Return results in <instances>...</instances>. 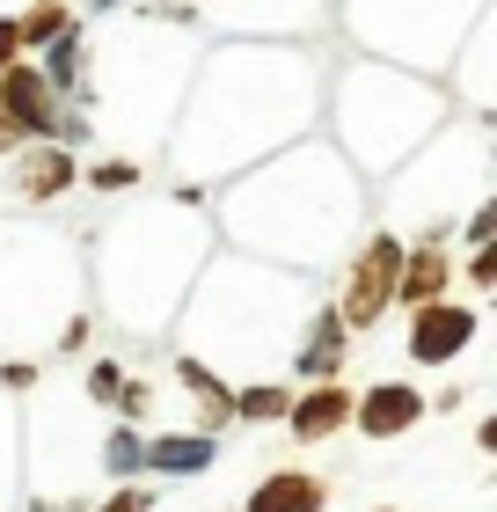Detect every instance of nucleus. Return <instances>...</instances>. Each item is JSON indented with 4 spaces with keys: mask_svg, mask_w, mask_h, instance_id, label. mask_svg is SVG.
I'll list each match as a JSON object with an SVG mask.
<instances>
[{
    "mask_svg": "<svg viewBox=\"0 0 497 512\" xmlns=\"http://www.w3.org/2000/svg\"><path fill=\"white\" fill-rule=\"evenodd\" d=\"M424 410L432 403H424V388H410V381H381V388L351 395V425H359L366 439H402Z\"/></svg>",
    "mask_w": 497,
    "mask_h": 512,
    "instance_id": "4",
    "label": "nucleus"
},
{
    "mask_svg": "<svg viewBox=\"0 0 497 512\" xmlns=\"http://www.w3.org/2000/svg\"><path fill=\"white\" fill-rule=\"evenodd\" d=\"M22 59V44H15V15H0V74Z\"/></svg>",
    "mask_w": 497,
    "mask_h": 512,
    "instance_id": "20",
    "label": "nucleus"
},
{
    "mask_svg": "<svg viewBox=\"0 0 497 512\" xmlns=\"http://www.w3.org/2000/svg\"><path fill=\"white\" fill-rule=\"evenodd\" d=\"M344 322H337V308H322L315 322H307V344H300V359H293V374H307V381H337V366H344Z\"/></svg>",
    "mask_w": 497,
    "mask_h": 512,
    "instance_id": "10",
    "label": "nucleus"
},
{
    "mask_svg": "<svg viewBox=\"0 0 497 512\" xmlns=\"http://www.w3.org/2000/svg\"><path fill=\"white\" fill-rule=\"evenodd\" d=\"M66 22H74V8H66V0H37V8H22V15H15V44H22V59L44 52V44L66 30Z\"/></svg>",
    "mask_w": 497,
    "mask_h": 512,
    "instance_id": "12",
    "label": "nucleus"
},
{
    "mask_svg": "<svg viewBox=\"0 0 497 512\" xmlns=\"http://www.w3.org/2000/svg\"><path fill=\"white\" fill-rule=\"evenodd\" d=\"M483 315L468 308V300H424V308H410V359L417 366H446L461 359L468 344H476Z\"/></svg>",
    "mask_w": 497,
    "mask_h": 512,
    "instance_id": "3",
    "label": "nucleus"
},
{
    "mask_svg": "<svg viewBox=\"0 0 497 512\" xmlns=\"http://www.w3.org/2000/svg\"><path fill=\"white\" fill-rule=\"evenodd\" d=\"M446 286H454V249H446V235L402 242V271H395V300H402V308L446 300Z\"/></svg>",
    "mask_w": 497,
    "mask_h": 512,
    "instance_id": "5",
    "label": "nucleus"
},
{
    "mask_svg": "<svg viewBox=\"0 0 497 512\" xmlns=\"http://www.w3.org/2000/svg\"><path fill=\"white\" fill-rule=\"evenodd\" d=\"M139 469H154V476H191V469H212V439H147L139 447Z\"/></svg>",
    "mask_w": 497,
    "mask_h": 512,
    "instance_id": "11",
    "label": "nucleus"
},
{
    "mask_svg": "<svg viewBox=\"0 0 497 512\" xmlns=\"http://www.w3.org/2000/svg\"><path fill=\"white\" fill-rule=\"evenodd\" d=\"M395 271H402V235H366L359 256H351V271H344V293H337L344 330H373L395 308Z\"/></svg>",
    "mask_w": 497,
    "mask_h": 512,
    "instance_id": "1",
    "label": "nucleus"
},
{
    "mask_svg": "<svg viewBox=\"0 0 497 512\" xmlns=\"http://www.w3.org/2000/svg\"><path fill=\"white\" fill-rule=\"evenodd\" d=\"M468 286H476V293L497 286V242H476V256H468Z\"/></svg>",
    "mask_w": 497,
    "mask_h": 512,
    "instance_id": "17",
    "label": "nucleus"
},
{
    "mask_svg": "<svg viewBox=\"0 0 497 512\" xmlns=\"http://www.w3.org/2000/svg\"><path fill=\"white\" fill-rule=\"evenodd\" d=\"M461 235H468V249H476V242H490V235H497V205H490V198L476 205V213H468V227H461Z\"/></svg>",
    "mask_w": 497,
    "mask_h": 512,
    "instance_id": "18",
    "label": "nucleus"
},
{
    "mask_svg": "<svg viewBox=\"0 0 497 512\" xmlns=\"http://www.w3.org/2000/svg\"><path fill=\"white\" fill-rule=\"evenodd\" d=\"M117 381H125V374H117V366L103 359V366H88V395H103V403H110V395H117Z\"/></svg>",
    "mask_w": 497,
    "mask_h": 512,
    "instance_id": "19",
    "label": "nucleus"
},
{
    "mask_svg": "<svg viewBox=\"0 0 497 512\" xmlns=\"http://www.w3.org/2000/svg\"><path fill=\"white\" fill-rule=\"evenodd\" d=\"M30 59H44L37 74L52 81V96H59V103H74V96L88 103V59H96V52H88V30H81V22H66V30L44 44V52H30Z\"/></svg>",
    "mask_w": 497,
    "mask_h": 512,
    "instance_id": "7",
    "label": "nucleus"
},
{
    "mask_svg": "<svg viewBox=\"0 0 497 512\" xmlns=\"http://www.w3.org/2000/svg\"><path fill=\"white\" fill-rule=\"evenodd\" d=\"M0 118H8L15 139H59L66 103L52 96V81L37 74V59H15L8 74H0Z\"/></svg>",
    "mask_w": 497,
    "mask_h": 512,
    "instance_id": "2",
    "label": "nucleus"
},
{
    "mask_svg": "<svg viewBox=\"0 0 497 512\" xmlns=\"http://www.w3.org/2000/svg\"><path fill=\"white\" fill-rule=\"evenodd\" d=\"M293 395L286 388H242L234 395V417H249V425H271V417H286Z\"/></svg>",
    "mask_w": 497,
    "mask_h": 512,
    "instance_id": "14",
    "label": "nucleus"
},
{
    "mask_svg": "<svg viewBox=\"0 0 497 512\" xmlns=\"http://www.w3.org/2000/svg\"><path fill=\"white\" fill-rule=\"evenodd\" d=\"M103 461H110L117 476H132V469H139V432H132V425H117V432H110V447H103Z\"/></svg>",
    "mask_w": 497,
    "mask_h": 512,
    "instance_id": "16",
    "label": "nucleus"
},
{
    "mask_svg": "<svg viewBox=\"0 0 497 512\" xmlns=\"http://www.w3.org/2000/svg\"><path fill=\"white\" fill-rule=\"evenodd\" d=\"M110 8H125V0H88V15H110Z\"/></svg>",
    "mask_w": 497,
    "mask_h": 512,
    "instance_id": "22",
    "label": "nucleus"
},
{
    "mask_svg": "<svg viewBox=\"0 0 497 512\" xmlns=\"http://www.w3.org/2000/svg\"><path fill=\"white\" fill-rule=\"evenodd\" d=\"M88 191H103V198H117V191H132V183H147L139 176V161H88Z\"/></svg>",
    "mask_w": 497,
    "mask_h": 512,
    "instance_id": "15",
    "label": "nucleus"
},
{
    "mask_svg": "<svg viewBox=\"0 0 497 512\" xmlns=\"http://www.w3.org/2000/svg\"><path fill=\"white\" fill-rule=\"evenodd\" d=\"M344 425H351V388H337V381H322V388H307V395L286 403V432L293 439H329Z\"/></svg>",
    "mask_w": 497,
    "mask_h": 512,
    "instance_id": "8",
    "label": "nucleus"
},
{
    "mask_svg": "<svg viewBox=\"0 0 497 512\" xmlns=\"http://www.w3.org/2000/svg\"><path fill=\"white\" fill-rule=\"evenodd\" d=\"M96 512H147V491H117V498H103Z\"/></svg>",
    "mask_w": 497,
    "mask_h": 512,
    "instance_id": "21",
    "label": "nucleus"
},
{
    "mask_svg": "<svg viewBox=\"0 0 497 512\" xmlns=\"http://www.w3.org/2000/svg\"><path fill=\"white\" fill-rule=\"evenodd\" d=\"M74 183H81V161H74V147H59V139H30V154L15 161V198H30V205L66 198Z\"/></svg>",
    "mask_w": 497,
    "mask_h": 512,
    "instance_id": "6",
    "label": "nucleus"
},
{
    "mask_svg": "<svg viewBox=\"0 0 497 512\" xmlns=\"http://www.w3.org/2000/svg\"><path fill=\"white\" fill-rule=\"evenodd\" d=\"M8 147H15V132H8V118H0V154H8Z\"/></svg>",
    "mask_w": 497,
    "mask_h": 512,
    "instance_id": "23",
    "label": "nucleus"
},
{
    "mask_svg": "<svg viewBox=\"0 0 497 512\" xmlns=\"http://www.w3.org/2000/svg\"><path fill=\"white\" fill-rule=\"evenodd\" d=\"M176 381H183V388H191L198 403H205V425H227V417H234V395H227L220 381H212V366H198V359H176Z\"/></svg>",
    "mask_w": 497,
    "mask_h": 512,
    "instance_id": "13",
    "label": "nucleus"
},
{
    "mask_svg": "<svg viewBox=\"0 0 497 512\" xmlns=\"http://www.w3.org/2000/svg\"><path fill=\"white\" fill-rule=\"evenodd\" d=\"M322 505H329V483H322V476H307V469H271V476L249 491L242 512H322Z\"/></svg>",
    "mask_w": 497,
    "mask_h": 512,
    "instance_id": "9",
    "label": "nucleus"
}]
</instances>
